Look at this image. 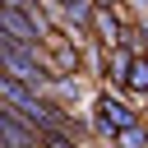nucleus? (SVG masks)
<instances>
[{"label": "nucleus", "instance_id": "nucleus-9", "mask_svg": "<svg viewBox=\"0 0 148 148\" xmlns=\"http://www.w3.org/2000/svg\"><path fill=\"white\" fill-rule=\"evenodd\" d=\"M32 5H51V0H32Z\"/></svg>", "mask_w": 148, "mask_h": 148}, {"label": "nucleus", "instance_id": "nucleus-6", "mask_svg": "<svg viewBox=\"0 0 148 148\" xmlns=\"http://www.w3.org/2000/svg\"><path fill=\"white\" fill-rule=\"evenodd\" d=\"M111 143H116V148H148V125H130V130H120Z\"/></svg>", "mask_w": 148, "mask_h": 148}, {"label": "nucleus", "instance_id": "nucleus-3", "mask_svg": "<svg viewBox=\"0 0 148 148\" xmlns=\"http://www.w3.org/2000/svg\"><path fill=\"white\" fill-rule=\"evenodd\" d=\"M88 32H97L102 46H116V42H125L130 18H125L120 9H92V28H88Z\"/></svg>", "mask_w": 148, "mask_h": 148}, {"label": "nucleus", "instance_id": "nucleus-4", "mask_svg": "<svg viewBox=\"0 0 148 148\" xmlns=\"http://www.w3.org/2000/svg\"><path fill=\"white\" fill-rule=\"evenodd\" d=\"M120 88H130L134 97H148V51H134V60H130V69H125V83Z\"/></svg>", "mask_w": 148, "mask_h": 148}, {"label": "nucleus", "instance_id": "nucleus-7", "mask_svg": "<svg viewBox=\"0 0 148 148\" xmlns=\"http://www.w3.org/2000/svg\"><path fill=\"white\" fill-rule=\"evenodd\" d=\"M92 5H97V9H120L125 0H92Z\"/></svg>", "mask_w": 148, "mask_h": 148}, {"label": "nucleus", "instance_id": "nucleus-8", "mask_svg": "<svg viewBox=\"0 0 148 148\" xmlns=\"http://www.w3.org/2000/svg\"><path fill=\"white\" fill-rule=\"evenodd\" d=\"M130 5H134V9H139V14H148V0H130Z\"/></svg>", "mask_w": 148, "mask_h": 148}, {"label": "nucleus", "instance_id": "nucleus-1", "mask_svg": "<svg viewBox=\"0 0 148 148\" xmlns=\"http://www.w3.org/2000/svg\"><path fill=\"white\" fill-rule=\"evenodd\" d=\"M130 125H139V111H130V102H120L116 92H102V97L92 102V130H97L102 139H116V134L130 130Z\"/></svg>", "mask_w": 148, "mask_h": 148}, {"label": "nucleus", "instance_id": "nucleus-2", "mask_svg": "<svg viewBox=\"0 0 148 148\" xmlns=\"http://www.w3.org/2000/svg\"><path fill=\"white\" fill-rule=\"evenodd\" d=\"M0 148H42V134L0 102Z\"/></svg>", "mask_w": 148, "mask_h": 148}, {"label": "nucleus", "instance_id": "nucleus-5", "mask_svg": "<svg viewBox=\"0 0 148 148\" xmlns=\"http://www.w3.org/2000/svg\"><path fill=\"white\" fill-rule=\"evenodd\" d=\"M130 60H134V46H130V42H116V46H106V74H111V83H125V69H130Z\"/></svg>", "mask_w": 148, "mask_h": 148}]
</instances>
